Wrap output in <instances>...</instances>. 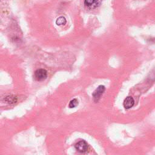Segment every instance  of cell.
Instances as JSON below:
<instances>
[{"mask_svg":"<svg viewBox=\"0 0 155 155\" xmlns=\"http://www.w3.org/2000/svg\"><path fill=\"white\" fill-rule=\"evenodd\" d=\"M47 77V72L44 69H38L35 71V78L36 80L38 81H42L45 80Z\"/></svg>","mask_w":155,"mask_h":155,"instance_id":"obj_1","label":"cell"},{"mask_svg":"<svg viewBox=\"0 0 155 155\" xmlns=\"http://www.w3.org/2000/svg\"><path fill=\"white\" fill-rule=\"evenodd\" d=\"M102 0H85L84 4L86 7L90 9L98 7L102 3Z\"/></svg>","mask_w":155,"mask_h":155,"instance_id":"obj_2","label":"cell"},{"mask_svg":"<svg viewBox=\"0 0 155 155\" xmlns=\"http://www.w3.org/2000/svg\"><path fill=\"white\" fill-rule=\"evenodd\" d=\"M105 90H106L105 87L104 86L101 85L93 92L92 95H93L94 100H95V102H98L99 100V99H100L101 95L104 93Z\"/></svg>","mask_w":155,"mask_h":155,"instance_id":"obj_3","label":"cell"},{"mask_svg":"<svg viewBox=\"0 0 155 155\" xmlns=\"http://www.w3.org/2000/svg\"><path fill=\"white\" fill-rule=\"evenodd\" d=\"M6 99H7V101L9 102V103H14L16 101V98L15 96H13V97H11V96H7L6 97Z\"/></svg>","mask_w":155,"mask_h":155,"instance_id":"obj_8","label":"cell"},{"mask_svg":"<svg viewBox=\"0 0 155 155\" xmlns=\"http://www.w3.org/2000/svg\"><path fill=\"white\" fill-rule=\"evenodd\" d=\"M123 104H124V107L125 108L129 109L134 106L135 101L132 97L128 96L125 99Z\"/></svg>","mask_w":155,"mask_h":155,"instance_id":"obj_5","label":"cell"},{"mask_svg":"<svg viewBox=\"0 0 155 155\" xmlns=\"http://www.w3.org/2000/svg\"><path fill=\"white\" fill-rule=\"evenodd\" d=\"M75 148L80 153H85L88 150V144L85 141H81L75 145Z\"/></svg>","mask_w":155,"mask_h":155,"instance_id":"obj_4","label":"cell"},{"mask_svg":"<svg viewBox=\"0 0 155 155\" xmlns=\"http://www.w3.org/2000/svg\"><path fill=\"white\" fill-rule=\"evenodd\" d=\"M78 105V101L77 99H73L72 100H71L69 104V107L70 108H75Z\"/></svg>","mask_w":155,"mask_h":155,"instance_id":"obj_7","label":"cell"},{"mask_svg":"<svg viewBox=\"0 0 155 155\" xmlns=\"http://www.w3.org/2000/svg\"><path fill=\"white\" fill-rule=\"evenodd\" d=\"M66 23H67V21H66V20L64 16H60L56 20V24L59 26H64Z\"/></svg>","mask_w":155,"mask_h":155,"instance_id":"obj_6","label":"cell"}]
</instances>
